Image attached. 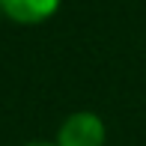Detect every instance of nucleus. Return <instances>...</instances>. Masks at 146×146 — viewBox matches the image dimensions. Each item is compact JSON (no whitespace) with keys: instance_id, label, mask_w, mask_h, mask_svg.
Listing matches in <instances>:
<instances>
[{"instance_id":"f257e3e1","label":"nucleus","mask_w":146,"mask_h":146,"mask_svg":"<svg viewBox=\"0 0 146 146\" xmlns=\"http://www.w3.org/2000/svg\"><path fill=\"white\" fill-rule=\"evenodd\" d=\"M104 122L92 110H78L63 119L57 131V146H104Z\"/></svg>"},{"instance_id":"f03ea898","label":"nucleus","mask_w":146,"mask_h":146,"mask_svg":"<svg viewBox=\"0 0 146 146\" xmlns=\"http://www.w3.org/2000/svg\"><path fill=\"white\" fill-rule=\"evenodd\" d=\"M63 0H0V9L15 24H42L60 9Z\"/></svg>"},{"instance_id":"7ed1b4c3","label":"nucleus","mask_w":146,"mask_h":146,"mask_svg":"<svg viewBox=\"0 0 146 146\" xmlns=\"http://www.w3.org/2000/svg\"><path fill=\"white\" fill-rule=\"evenodd\" d=\"M27 146H57V143H27Z\"/></svg>"},{"instance_id":"20e7f679","label":"nucleus","mask_w":146,"mask_h":146,"mask_svg":"<svg viewBox=\"0 0 146 146\" xmlns=\"http://www.w3.org/2000/svg\"><path fill=\"white\" fill-rule=\"evenodd\" d=\"M0 15H3V9H0Z\"/></svg>"}]
</instances>
